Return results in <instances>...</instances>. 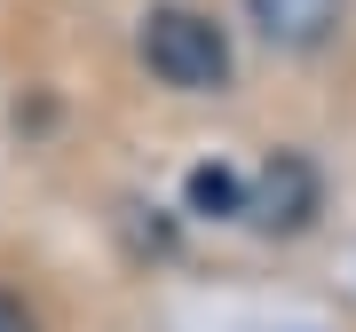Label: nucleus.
<instances>
[{
	"label": "nucleus",
	"mask_w": 356,
	"mask_h": 332,
	"mask_svg": "<svg viewBox=\"0 0 356 332\" xmlns=\"http://www.w3.org/2000/svg\"><path fill=\"white\" fill-rule=\"evenodd\" d=\"M143 64H151L166 88L206 95V88L229 79V40H222V24H206L198 8H151L143 16Z\"/></svg>",
	"instance_id": "f257e3e1"
},
{
	"label": "nucleus",
	"mask_w": 356,
	"mask_h": 332,
	"mask_svg": "<svg viewBox=\"0 0 356 332\" xmlns=\"http://www.w3.org/2000/svg\"><path fill=\"white\" fill-rule=\"evenodd\" d=\"M317 214V174H309L301 151H277L261 166V190H254V222L261 230H301Z\"/></svg>",
	"instance_id": "f03ea898"
},
{
	"label": "nucleus",
	"mask_w": 356,
	"mask_h": 332,
	"mask_svg": "<svg viewBox=\"0 0 356 332\" xmlns=\"http://www.w3.org/2000/svg\"><path fill=\"white\" fill-rule=\"evenodd\" d=\"M245 8H254L261 40H277V48H317L341 24V0H245Z\"/></svg>",
	"instance_id": "7ed1b4c3"
},
{
	"label": "nucleus",
	"mask_w": 356,
	"mask_h": 332,
	"mask_svg": "<svg viewBox=\"0 0 356 332\" xmlns=\"http://www.w3.org/2000/svg\"><path fill=\"white\" fill-rule=\"evenodd\" d=\"M238 206H245V190L229 166H198L191 174V214H238Z\"/></svg>",
	"instance_id": "20e7f679"
},
{
	"label": "nucleus",
	"mask_w": 356,
	"mask_h": 332,
	"mask_svg": "<svg viewBox=\"0 0 356 332\" xmlns=\"http://www.w3.org/2000/svg\"><path fill=\"white\" fill-rule=\"evenodd\" d=\"M0 332H40V324H32V308L16 301V293H0Z\"/></svg>",
	"instance_id": "39448f33"
}]
</instances>
